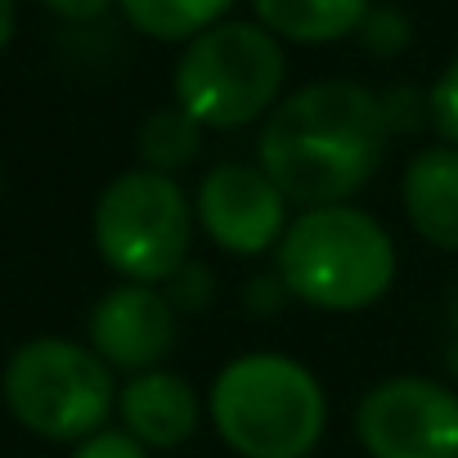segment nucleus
<instances>
[{
  "instance_id": "obj_7",
  "label": "nucleus",
  "mask_w": 458,
  "mask_h": 458,
  "mask_svg": "<svg viewBox=\"0 0 458 458\" xmlns=\"http://www.w3.org/2000/svg\"><path fill=\"white\" fill-rule=\"evenodd\" d=\"M369 458H458V391L422 373L373 382L355 409Z\"/></svg>"
},
{
  "instance_id": "obj_21",
  "label": "nucleus",
  "mask_w": 458,
  "mask_h": 458,
  "mask_svg": "<svg viewBox=\"0 0 458 458\" xmlns=\"http://www.w3.org/2000/svg\"><path fill=\"white\" fill-rule=\"evenodd\" d=\"M445 328H449V337H445V369L458 382V288H454V297L445 306Z\"/></svg>"
},
{
  "instance_id": "obj_3",
  "label": "nucleus",
  "mask_w": 458,
  "mask_h": 458,
  "mask_svg": "<svg viewBox=\"0 0 458 458\" xmlns=\"http://www.w3.org/2000/svg\"><path fill=\"white\" fill-rule=\"evenodd\" d=\"M207 413L239 458H310L328 427V391L297 355L248 351L216 373Z\"/></svg>"
},
{
  "instance_id": "obj_20",
  "label": "nucleus",
  "mask_w": 458,
  "mask_h": 458,
  "mask_svg": "<svg viewBox=\"0 0 458 458\" xmlns=\"http://www.w3.org/2000/svg\"><path fill=\"white\" fill-rule=\"evenodd\" d=\"M41 5H46V10H55L59 19H68V23H90V19L108 14L113 0H41Z\"/></svg>"
},
{
  "instance_id": "obj_23",
  "label": "nucleus",
  "mask_w": 458,
  "mask_h": 458,
  "mask_svg": "<svg viewBox=\"0 0 458 458\" xmlns=\"http://www.w3.org/2000/svg\"><path fill=\"white\" fill-rule=\"evenodd\" d=\"M0 198H5V171H0Z\"/></svg>"
},
{
  "instance_id": "obj_12",
  "label": "nucleus",
  "mask_w": 458,
  "mask_h": 458,
  "mask_svg": "<svg viewBox=\"0 0 458 458\" xmlns=\"http://www.w3.org/2000/svg\"><path fill=\"white\" fill-rule=\"evenodd\" d=\"M369 5L373 0H252L257 23L297 46H324L360 32Z\"/></svg>"
},
{
  "instance_id": "obj_22",
  "label": "nucleus",
  "mask_w": 458,
  "mask_h": 458,
  "mask_svg": "<svg viewBox=\"0 0 458 458\" xmlns=\"http://www.w3.org/2000/svg\"><path fill=\"white\" fill-rule=\"evenodd\" d=\"M14 28H19V5L14 0H0V50L14 41Z\"/></svg>"
},
{
  "instance_id": "obj_4",
  "label": "nucleus",
  "mask_w": 458,
  "mask_h": 458,
  "mask_svg": "<svg viewBox=\"0 0 458 458\" xmlns=\"http://www.w3.org/2000/svg\"><path fill=\"white\" fill-rule=\"evenodd\" d=\"M117 373L72 337H28L0 369V400L10 418L50 445H81L117 413Z\"/></svg>"
},
{
  "instance_id": "obj_19",
  "label": "nucleus",
  "mask_w": 458,
  "mask_h": 458,
  "mask_svg": "<svg viewBox=\"0 0 458 458\" xmlns=\"http://www.w3.org/2000/svg\"><path fill=\"white\" fill-rule=\"evenodd\" d=\"M211 293H216V279H211L207 266H198V261H189V266L171 279V288H166V297L175 301L180 315H184V310H202Z\"/></svg>"
},
{
  "instance_id": "obj_15",
  "label": "nucleus",
  "mask_w": 458,
  "mask_h": 458,
  "mask_svg": "<svg viewBox=\"0 0 458 458\" xmlns=\"http://www.w3.org/2000/svg\"><path fill=\"white\" fill-rule=\"evenodd\" d=\"M360 41H364L369 55L391 59V55L409 50V41H413V19H409L400 5H369V14H364V23H360Z\"/></svg>"
},
{
  "instance_id": "obj_5",
  "label": "nucleus",
  "mask_w": 458,
  "mask_h": 458,
  "mask_svg": "<svg viewBox=\"0 0 458 458\" xmlns=\"http://www.w3.org/2000/svg\"><path fill=\"white\" fill-rule=\"evenodd\" d=\"M193 234L198 220L184 184L144 166L117 171L90 211L95 252L122 284H171L189 266Z\"/></svg>"
},
{
  "instance_id": "obj_18",
  "label": "nucleus",
  "mask_w": 458,
  "mask_h": 458,
  "mask_svg": "<svg viewBox=\"0 0 458 458\" xmlns=\"http://www.w3.org/2000/svg\"><path fill=\"white\" fill-rule=\"evenodd\" d=\"M68 458H148V449L126 427H104V431L86 436L81 445H72Z\"/></svg>"
},
{
  "instance_id": "obj_10",
  "label": "nucleus",
  "mask_w": 458,
  "mask_h": 458,
  "mask_svg": "<svg viewBox=\"0 0 458 458\" xmlns=\"http://www.w3.org/2000/svg\"><path fill=\"white\" fill-rule=\"evenodd\" d=\"M207 400L184 373L153 369L135 373L117 391V418L144 449H180L202 427Z\"/></svg>"
},
{
  "instance_id": "obj_11",
  "label": "nucleus",
  "mask_w": 458,
  "mask_h": 458,
  "mask_svg": "<svg viewBox=\"0 0 458 458\" xmlns=\"http://www.w3.org/2000/svg\"><path fill=\"white\" fill-rule=\"evenodd\" d=\"M400 202L413 234L436 252H458V148L427 144L400 175Z\"/></svg>"
},
{
  "instance_id": "obj_17",
  "label": "nucleus",
  "mask_w": 458,
  "mask_h": 458,
  "mask_svg": "<svg viewBox=\"0 0 458 458\" xmlns=\"http://www.w3.org/2000/svg\"><path fill=\"white\" fill-rule=\"evenodd\" d=\"M431 131L440 135V144L458 148V55L445 64V72L431 86Z\"/></svg>"
},
{
  "instance_id": "obj_1",
  "label": "nucleus",
  "mask_w": 458,
  "mask_h": 458,
  "mask_svg": "<svg viewBox=\"0 0 458 458\" xmlns=\"http://www.w3.org/2000/svg\"><path fill=\"white\" fill-rule=\"evenodd\" d=\"M391 126L382 95L360 81H315L275 104L261 122L257 166L279 184V193L310 207H342L382 171Z\"/></svg>"
},
{
  "instance_id": "obj_16",
  "label": "nucleus",
  "mask_w": 458,
  "mask_h": 458,
  "mask_svg": "<svg viewBox=\"0 0 458 458\" xmlns=\"http://www.w3.org/2000/svg\"><path fill=\"white\" fill-rule=\"evenodd\" d=\"M382 113H386L391 140L395 135H418L422 126H431V90L400 81V86L382 90Z\"/></svg>"
},
{
  "instance_id": "obj_6",
  "label": "nucleus",
  "mask_w": 458,
  "mask_h": 458,
  "mask_svg": "<svg viewBox=\"0 0 458 458\" xmlns=\"http://www.w3.org/2000/svg\"><path fill=\"white\" fill-rule=\"evenodd\" d=\"M288 55L284 41L243 19H225L193 37L175 59V104L207 131H239L261 122L284 99Z\"/></svg>"
},
{
  "instance_id": "obj_2",
  "label": "nucleus",
  "mask_w": 458,
  "mask_h": 458,
  "mask_svg": "<svg viewBox=\"0 0 458 458\" xmlns=\"http://www.w3.org/2000/svg\"><path fill=\"white\" fill-rule=\"evenodd\" d=\"M395 270L400 257L391 229L355 202L297 211L275 252V275L288 297L324 315L377 306L391 293Z\"/></svg>"
},
{
  "instance_id": "obj_14",
  "label": "nucleus",
  "mask_w": 458,
  "mask_h": 458,
  "mask_svg": "<svg viewBox=\"0 0 458 458\" xmlns=\"http://www.w3.org/2000/svg\"><path fill=\"white\" fill-rule=\"evenodd\" d=\"M126 23L153 41H193L207 28L225 23L234 0H117Z\"/></svg>"
},
{
  "instance_id": "obj_8",
  "label": "nucleus",
  "mask_w": 458,
  "mask_h": 458,
  "mask_svg": "<svg viewBox=\"0 0 458 458\" xmlns=\"http://www.w3.org/2000/svg\"><path fill=\"white\" fill-rule=\"evenodd\" d=\"M293 202L257 162H220L193 189V220L198 234L220 248L225 257H266L279 252Z\"/></svg>"
},
{
  "instance_id": "obj_13",
  "label": "nucleus",
  "mask_w": 458,
  "mask_h": 458,
  "mask_svg": "<svg viewBox=\"0 0 458 458\" xmlns=\"http://www.w3.org/2000/svg\"><path fill=\"white\" fill-rule=\"evenodd\" d=\"M202 122L193 113H184L180 104H166L157 113L144 117L140 135H135V153H140V166L144 171H157V175H175L184 171L198 153H202Z\"/></svg>"
},
{
  "instance_id": "obj_9",
  "label": "nucleus",
  "mask_w": 458,
  "mask_h": 458,
  "mask_svg": "<svg viewBox=\"0 0 458 458\" xmlns=\"http://www.w3.org/2000/svg\"><path fill=\"white\" fill-rule=\"evenodd\" d=\"M180 342V310L166 288L153 284H113L86 315V346L113 373H153L166 369V355Z\"/></svg>"
}]
</instances>
